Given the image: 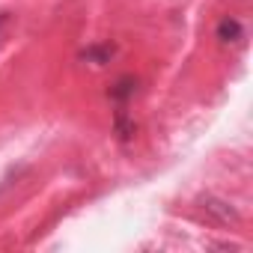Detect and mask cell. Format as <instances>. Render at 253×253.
Masks as SVG:
<instances>
[{"label": "cell", "mask_w": 253, "mask_h": 253, "mask_svg": "<svg viewBox=\"0 0 253 253\" xmlns=\"http://www.w3.org/2000/svg\"><path fill=\"white\" fill-rule=\"evenodd\" d=\"M197 206L217 223H238V211L226 203V200H217V197H200Z\"/></svg>", "instance_id": "cell-1"}, {"label": "cell", "mask_w": 253, "mask_h": 253, "mask_svg": "<svg viewBox=\"0 0 253 253\" xmlns=\"http://www.w3.org/2000/svg\"><path fill=\"white\" fill-rule=\"evenodd\" d=\"M214 36H217V42H223V45H238V42L244 39V27H241L238 18H229V15H226V18H220Z\"/></svg>", "instance_id": "cell-2"}, {"label": "cell", "mask_w": 253, "mask_h": 253, "mask_svg": "<svg viewBox=\"0 0 253 253\" xmlns=\"http://www.w3.org/2000/svg\"><path fill=\"white\" fill-rule=\"evenodd\" d=\"M134 92H137V78H131V75H122V78H116L113 81V86H110V98L116 101V104H125L128 98H134Z\"/></svg>", "instance_id": "cell-3"}, {"label": "cell", "mask_w": 253, "mask_h": 253, "mask_svg": "<svg viewBox=\"0 0 253 253\" xmlns=\"http://www.w3.org/2000/svg\"><path fill=\"white\" fill-rule=\"evenodd\" d=\"M113 131H116V137L125 143V140H131V134H134V119L125 113V104H119V110L113 113Z\"/></svg>", "instance_id": "cell-4"}, {"label": "cell", "mask_w": 253, "mask_h": 253, "mask_svg": "<svg viewBox=\"0 0 253 253\" xmlns=\"http://www.w3.org/2000/svg\"><path fill=\"white\" fill-rule=\"evenodd\" d=\"M116 54V45H89L84 54H81V60H86V63H92V66H104V63H110V57Z\"/></svg>", "instance_id": "cell-5"}, {"label": "cell", "mask_w": 253, "mask_h": 253, "mask_svg": "<svg viewBox=\"0 0 253 253\" xmlns=\"http://www.w3.org/2000/svg\"><path fill=\"white\" fill-rule=\"evenodd\" d=\"M0 24H3V12H0Z\"/></svg>", "instance_id": "cell-6"}]
</instances>
